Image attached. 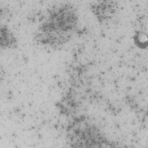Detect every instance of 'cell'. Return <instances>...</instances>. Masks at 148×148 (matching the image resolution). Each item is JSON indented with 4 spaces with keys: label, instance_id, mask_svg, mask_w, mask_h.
<instances>
[{
    "label": "cell",
    "instance_id": "5",
    "mask_svg": "<svg viewBox=\"0 0 148 148\" xmlns=\"http://www.w3.org/2000/svg\"><path fill=\"white\" fill-rule=\"evenodd\" d=\"M133 40L135 44L139 48L144 49L147 47V34L143 31H138L135 32L133 36Z\"/></svg>",
    "mask_w": 148,
    "mask_h": 148
},
{
    "label": "cell",
    "instance_id": "4",
    "mask_svg": "<svg viewBox=\"0 0 148 148\" xmlns=\"http://www.w3.org/2000/svg\"><path fill=\"white\" fill-rule=\"evenodd\" d=\"M0 46L1 49H15L18 47V40L10 28L6 25H1Z\"/></svg>",
    "mask_w": 148,
    "mask_h": 148
},
{
    "label": "cell",
    "instance_id": "2",
    "mask_svg": "<svg viewBox=\"0 0 148 148\" xmlns=\"http://www.w3.org/2000/svg\"><path fill=\"white\" fill-rule=\"evenodd\" d=\"M65 134L67 143L72 147L119 146L109 139L97 124L85 115L73 116L66 127Z\"/></svg>",
    "mask_w": 148,
    "mask_h": 148
},
{
    "label": "cell",
    "instance_id": "1",
    "mask_svg": "<svg viewBox=\"0 0 148 148\" xmlns=\"http://www.w3.org/2000/svg\"><path fill=\"white\" fill-rule=\"evenodd\" d=\"M78 23V14L75 6L70 3H60L47 10L46 18L36 32L49 43L60 47L71 40Z\"/></svg>",
    "mask_w": 148,
    "mask_h": 148
},
{
    "label": "cell",
    "instance_id": "3",
    "mask_svg": "<svg viewBox=\"0 0 148 148\" xmlns=\"http://www.w3.org/2000/svg\"><path fill=\"white\" fill-rule=\"evenodd\" d=\"M119 8L118 3L114 1H98L90 3V9L97 20L103 24L112 19Z\"/></svg>",
    "mask_w": 148,
    "mask_h": 148
}]
</instances>
